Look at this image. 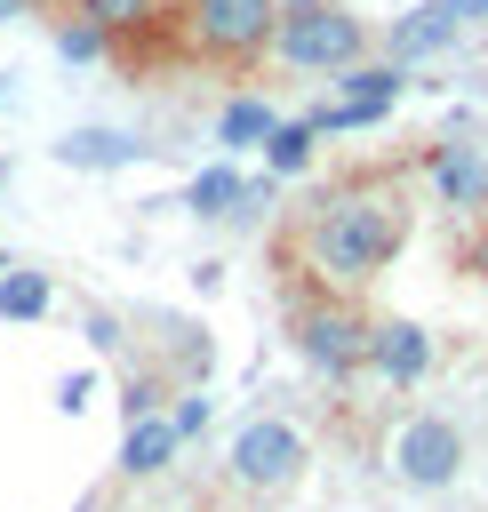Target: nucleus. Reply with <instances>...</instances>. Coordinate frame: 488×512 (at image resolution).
Wrapping results in <instances>:
<instances>
[{"mask_svg":"<svg viewBox=\"0 0 488 512\" xmlns=\"http://www.w3.org/2000/svg\"><path fill=\"white\" fill-rule=\"evenodd\" d=\"M200 424H208V400H184V408H176V432H184V440H192V432H200Z\"/></svg>","mask_w":488,"mask_h":512,"instance_id":"6ab92c4d","label":"nucleus"},{"mask_svg":"<svg viewBox=\"0 0 488 512\" xmlns=\"http://www.w3.org/2000/svg\"><path fill=\"white\" fill-rule=\"evenodd\" d=\"M48 304H56V280L48 272H24V264L0 272V320H40Z\"/></svg>","mask_w":488,"mask_h":512,"instance_id":"4468645a","label":"nucleus"},{"mask_svg":"<svg viewBox=\"0 0 488 512\" xmlns=\"http://www.w3.org/2000/svg\"><path fill=\"white\" fill-rule=\"evenodd\" d=\"M224 472H232V488H248V496H280V488L304 472V432H296L288 416H256V424L232 432Z\"/></svg>","mask_w":488,"mask_h":512,"instance_id":"39448f33","label":"nucleus"},{"mask_svg":"<svg viewBox=\"0 0 488 512\" xmlns=\"http://www.w3.org/2000/svg\"><path fill=\"white\" fill-rule=\"evenodd\" d=\"M400 88H408V64H392V56H352V64H336V96L328 104H312L304 120L320 128V136H336V128H368V120H384L392 104H400Z\"/></svg>","mask_w":488,"mask_h":512,"instance_id":"20e7f679","label":"nucleus"},{"mask_svg":"<svg viewBox=\"0 0 488 512\" xmlns=\"http://www.w3.org/2000/svg\"><path fill=\"white\" fill-rule=\"evenodd\" d=\"M272 56L288 72H336L352 56H368V24L344 0H280L272 16Z\"/></svg>","mask_w":488,"mask_h":512,"instance_id":"f03ea898","label":"nucleus"},{"mask_svg":"<svg viewBox=\"0 0 488 512\" xmlns=\"http://www.w3.org/2000/svg\"><path fill=\"white\" fill-rule=\"evenodd\" d=\"M264 136H272V104H264V96H232V104L216 112V144L248 152V144H264Z\"/></svg>","mask_w":488,"mask_h":512,"instance_id":"2eb2a0df","label":"nucleus"},{"mask_svg":"<svg viewBox=\"0 0 488 512\" xmlns=\"http://www.w3.org/2000/svg\"><path fill=\"white\" fill-rule=\"evenodd\" d=\"M424 176H432V200L440 208H456V216H480L488 208V144L448 136V144L424 152Z\"/></svg>","mask_w":488,"mask_h":512,"instance_id":"6e6552de","label":"nucleus"},{"mask_svg":"<svg viewBox=\"0 0 488 512\" xmlns=\"http://www.w3.org/2000/svg\"><path fill=\"white\" fill-rule=\"evenodd\" d=\"M264 192H272V184H240V168H200V176H192V192H184V208H192L200 224H224V216L264 208Z\"/></svg>","mask_w":488,"mask_h":512,"instance_id":"f8f14e48","label":"nucleus"},{"mask_svg":"<svg viewBox=\"0 0 488 512\" xmlns=\"http://www.w3.org/2000/svg\"><path fill=\"white\" fill-rule=\"evenodd\" d=\"M288 344H296V360H304L312 376H328V384H344L352 368H368V320H360L352 304H336V296L296 304Z\"/></svg>","mask_w":488,"mask_h":512,"instance_id":"7ed1b4c3","label":"nucleus"},{"mask_svg":"<svg viewBox=\"0 0 488 512\" xmlns=\"http://www.w3.org/2000/svg\"><path fill=\"white\" fill-rule=\"evenodd\" d=\"M56 48H64V56H72V64H96V56H104V48H112V32H104V24H96V16H72V24H64V32H56Z\"/></svg>","mask_w":488,"mask_h":512,"instance_id":"f3484780","label":"nucleus"},{"mask_svg":"<svg viewBox=\"0 0 488 512\" xmlns=\"http://www.w3.org/2000/svg\"><path fill=\"white\" fill-rule=\"evenodd\" d=\"M312 144H320L312 120H272V136H264V168H272V176H296V168H312Z\"/></svg>","mask_w":488,"mask_h":512,"instance_id":"dca6fc26","label":"nucleus"},{"mask_svg":"<svg viewBox=\"0 0 488 512\" xmlns=\"http://www.w3.org/2000/svg\"><path fill=\"white\" fill-rule=\"evenodd\" d=\"M176 448H184L176 416H128V440H120V480H160V472L176 464Z\"/></svg>","mask_w":488,"mask_h":512,"instance_id":"9b49d317","label":"nucleus"},{"mask_svg":"<svg viewBox=\"0 0 488 512\" xmlns=\"http://www.w3.org/2000/svg\"><path fill=\"white\" fill-rule=\"evenodd\" d=\"M56 160H64V168H128V160H144V144L120 136V128H72V136L56 144Z\"/></svg>","mask_w":488,"mask_h":512,"instance_id":"ddd939ff","label":"nucleus"},{"mask_svg":"<svg viewBox=\"0 0 488 512\" xmlns=\"http://www.w3.org/2000/svg\"><path fill=\"white\" fill-rule=\"evenodd\" d=\"M456 16H448V0H424V8H400L392 24H384V56L392 64H432V56H448L456 48Z\"/></svg>","mask_w":488,"mask_h":512,"instance_id":"1a4fd4ad","label":"nucleus"},{"mask_svg":"<svg viewBox=\"0 0 488 512\" xmlns=\"http://www.w3.org/2000/svg\"><path fill=\"white\" fill-rule=\"evenodd\" d=\"M392 464L408 488H456L464 480V432L456 416H408L400 440H392Z\"/></svg>","mask_w":488,"mask_h":512,"instance_id":"0eeeda50","label":"nucleus"},{"mask_svg":"<svg viewBox=\"0 0 488 512\" xmlns=\"http://www.w3.org/2000/svg\"><path fill=\"white\" fill-rule=\"evenodd\" d=\"M8 16H24V0H0V24H8Z\"/></svg>","mask_w":488,"mask_h":512,"instance_id":"412c9836","label":"nucleus"},{"mask_svg":"<svg viewBox=\"0 0 488 512\" xmlns=\"http://www.w3.org/2000/svg\"><path fill=\"white\" fill-rule=\"evenodd\" d=\"M0 184H8V160H0Z\"/></svg>","mask_w":488,"mask_h":512,"instance_id":"5701e85b","label":"nucleus"},{"mask_svg":"<svg viewBox=\"0 0 488 512\" xmlns=\"http://www.w3.org/2000/svg\"><path fill=\"white\" fill-rule=\"evenodd\" d=\"M272 16H280V0H192L184 8V32H192V48L200 56H256V48H272Z\"/></svg>","mask_w":488,"mask_h":512,"instance_id":"423d86ee","label":"nucleus"},{"mask_svg":"<svg viewBox=\"0 0 488 512\" xmlns=\"http://www.w3.org/2000/svg\"><path fill=\"white\" fill-rule=\"evenodd\" d=\"M368 368H376L384 384H424V376H432V336H424L416 320H376V328H368Z\"/></svg>","mask_w":488,"mask_h":512,"instance_id":"9d476101","label":"nucleus"},{"mask_svg":"<svg viewBox=\"0 0 488 512\" xmlns=\"http://www.w3.org/2000/svg\"><path fill=\"white\" fill-rule=\"evenodd\" d=\"M400 240H408V208L392 192H336L312 224V264L336 288H360L400 256Z\"/></svg>","mask_w":488,"mask_h":512,"instance_id":"f257e3e1","label":"nucleus"},{"mask_svg":"<svg viewBox=\"0 0 488 512\" xmlns=\"http://www.w3.org/2000/svg\"><path fill=\"white\" fill-rule=\"evenodd\" d=\"M152 8H160V0H80V16H96L104 32H136Z\"/></svg>","mask_w":488,"mask_h":512,"instance_id":"a211bd4d","label":"nucleus"},{"mask_svg":"<svg viewBox=\"0 0 488 512\" xmlns=\"http://www.w3.org/2000/svg\"><path fill=\"white\" fill-rule=\"evenodd\" d=\"M0 272H8V248H0Z\"/></svg>","mask_w":488,"mask_h":512,"instance_id":"4be33fe9","label":"nucleus"},{"mask_svg":"<svg viewBox=\"0 0 488 512\" xmlns=\"http://www.w3.org/2000/svg\"><path fill=\"white\" fill-rule=\"evenodd\" d=\"M448 16L456 24H488V0H448Z\"/></svg>","mask_w":488,"mask_h":512,"instance_id":"aec40b11","label":"nucleus"}]
</instances>
